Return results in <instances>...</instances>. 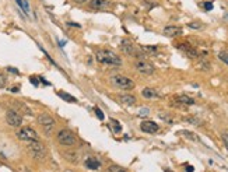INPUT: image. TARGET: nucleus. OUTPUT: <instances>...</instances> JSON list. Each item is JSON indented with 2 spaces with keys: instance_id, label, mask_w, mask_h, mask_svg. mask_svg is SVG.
I'll return each mask as SVG.
<instances>
[{
  "instance_id": "f257e3e1",
  "label": "nucleus",
  "mask_w": 228,
  "mask_h": 172,
  "mask_svg": "<svg viewBox=\"0 0 228 172\" xmlns=\"http://www.w3.org/2000/svg\"><path fill=\"white\" fill-rule=\"evenodd\" d=\"M95 59L102 64H108V66H122V59L120 56L115 53V52L109 51V49H98L95 52Z\"/></svg>"
},
{
  "instance_id": "f03ea898",
  "label": "nucleus",
  "mask_w": 228,
  "mask_h": 172,
  "mask_svg": "<svg viewBox=\"0 0 228 172\" xmlns=\"http://www.w3.org/2000/svg\"><path fill=\"white\" fill-rule=\"evenodd\" d=\"M56 139H58L59 144L66 145V147H74L77 143V137L71 130L69 129H63L56 134Z\"/></svg>"
},
{
  "instance_id": "7ed1b4c3",
  "label": "nucleus",
  "mask_w": 228,
  "mask_h": 172,
  "mask_svg": "<svg viewBox=\"0 0 228 172\" xmlns=\"http://www.w3.org/2000/svg\"><path fill=\"white\" fill-rule=\"evenodd\" d=\"M28 153H30L35 160H43V158L46 157V148L39 140L31 141L30 144H28Z\"/></svg>"
},
{
  "instance_id": "20e7f679",
  "label": "nucleus",
  "mask_w": 228,
  "mask_h": 172,
  "mask_svg": "<svg viewBox=\"0 0 228 172\" xmlns=\"http://www.w3.org/2000/svg\"><path fill=\"white\" fill-rule=\"evenodd\" d=\"M38 122H39L41 127L43 129L46 136H51L52 133H53V129H55V119L52 118L49 113H41L38 116Z\"/></svg>"
},
{
  "instance_id": "39448f33",
  "label": "nucleus",
  "mask_w": 228,
  "mask_h": 172,
  "mask_svg": "<svg viewBox=\"0 0 228 172\" xmlns=\"http://www.w3.org/2000/svg\"><path fill=\"white\" fill-rule=\"evenodd\" d=\"M15 136L18 137L20 140H22V141H27V143L37 141V140H39V136H38V133L35 132L32 127H21V129L17 130Z\"/></svg>"
},
{
  "instance_id": "423d86ee",
  "label": "nucleus",
  "mask_w": 228,
  "mask_h": 172,
  "mask_svg": "<svg viewBox=\"0 0 228 172\" xmlns=\"http://www.w3.org/2000/svg\"><path fill=\"white\" fill-rule=\"evenodd\" d=\"M112 83L115 87L120 88V90H133L134 88V81L126 76L122 74H116L112 77Z\"/></svg>"
},
{
  "instance_id": "0eeeda50",
  "label": "nucleus",
  "mask_w": 228,
  "mask_h": 172,
  "mask_svg": "<svg viewBox=\"0 0 228 172\" xmlns=\"http://www.w3.org/2000/svg\"><path fill=\"white\" fill-rule=\"evenodd\" d=\"M6 122L11 127H20L22 125V116L15 109H10L6 113Z\"/></svg>"
},
{
  "instance_id": "6e6552de",
  "label": "nucleus",
  "mask_w": 228,
  "mask_h": 172,
  "mask_svg": "<svg viewBox=\"0 0 228 172\" xmlns=\"http://www.w3.org/2000/svg\"><path fill=\"white\" fill-rule=\"evenodd\" d=\"M88 6L95 11H107L112 7V3L109 0H90Z\"/></svg>"
},
{
  "instance_id": "1a4fd4ad",
  "label": "nucleus",
  "mask_w": 228,
  "mask_h": 172,
  "mask_svg": "<svg viewBox=\"0 0 228 172\" xmlns=\"http://www.w3.org/2000/svg\"><path fill=\"white\" fill-rule=\"evenodd\" d=\"M134 67H136V70L139 73H141V74H147V76H150V74H153V73L155 72V69H154V66H153L151 63H149L147 60H137L136 62V64H134Z\"/></svg>"
},
{
  "instance_id": "9d476101",
  "label": "nucleus",
  "mask_w": 228,
  "mask_h": 172,
  "mask_svg": "<svg viewBox=\"0 0 228 172\" xmlns=\"http://www.w3.org/2000/svg\"><path fill=\"white\" fill-rule=\"evenodd\" d=\"M120 49L122 52L128 56H136L137 55V51H136V46L134 43L132 42L130 39H122L120 41Z\"/></svg>"
},
{
  "instance_id": "9b49d317",
  "label": "nucleus",
  "mask_w": 228,
  "mask_h": 172,
  "mask_svg": "<svg viewBox=\"0 0 228 172\" xmlns=\"http://www.w3.org/2000/svg\"><path fill=\"white\" fill-rule=\"evenodd\" d=\"M178 49L182 51L183 53H185L188 57H190V59H196V57H199L197 49H195L192 45H189V43H178Z\"/></svg>"
},
{
  "instance_id": "f8f14e48",
  "label": "nucleus",
  "mask_w": 228,
  "mask_h": 172,
  "mask_svg": "<svg viewBox=\"0 0 228 172\" xmlns=\"http://www.w3.org/2000/svg\"><path fill=\"white\" fill-rule=\"evenodd\" d=\"M140 129L143 130V132L146 133H150V134H153V133H157L160 130V126L155 122L153 121H144L140 123Z\"/></svg>"
},
{
  "instance_id": "ddd939ff",
  "label": "nucleus",
  "mask_w": 228,
  "mask_h": 172,
  "mask_svg": "<svg viewBox=\"0 0 228 172\" xmlns=\"http://www.w3.org/2000/svg\"><path fill=\"white\" fill-rule=\"evenodd\" d=\"M182 28L181 27H177V25H168V27L164 28L162 34L165 36H178V35H182Z\"/></svg>"
},
{
  "instance_id": "4468645a",
  "label": "nucleus",
  "mask_w": 228,
  "mask_h": 172,
  "mask_svg": "<svg viewBox=\"0 0 228 172\" xmlns=\"http://www.w3.org/2000/svg\"><path fill=\"white\" fill-rule=\"evenodd\" d=\"M175 101H177L179 105H195V100L188 97V95H178V97L175 98Z\"/></svg>"
},
{
  "instance_id": "2eb2a0df",
  "label": "nucleus",
  "mask_w": 228,
  "mask_h": 172,
  "mask_svg": "<svg viewBox=\"0 0 228 172\" xmlns=\"http://www.w3.org/2000/svg\"><path fill=\"white\" fill-rule=\"evenodd\" d=\"M119 100H120V102L125 104V105H134V104L137 102L136 97H134V95H129V94H126V95H120Z\"/></svg>"
},
{
  "instance_id": "dca6fc26",
  "label": "nucleus",
  "mask_w": 228,
  "mask_h": 172,
  "mask_svg": "<svg viewBox=\"0 0 228 172\" xmlns=\"http://www.w3.org/2000/svg\"><path fill=\"white\" fill-rule=\"evenodd\" d=\"M141 95H143L144 98H157V97H160L158 91L154 90V88H144V90L141 91Z\"/></svg>"
},
{
  "instance_id": "f3484780",
  "label": "nucleus",
  "mask_w": 228,
  "mask_h": 172,
  "mask_svg": "<svg viewBox=\"0 0 228 172\" xmlns=\"http://www.w3.org/2000/svg\"><path fill=\"white\" fill-rule=\"evenodd\" d=\"M58 95L62 98V100H64L66 102H70V104H76L77 102V100L74 97H71L70 94H67V92H63V91H58Z\"/></svg>"
},
{
  "instance_id": "a211bd4d",
  "label": "nucleus",
  "mask_w": 228,
  "mask_h": 172,
  "mask_svg": "<svg viewBox=\"0 0 228 172\" xmlns=\"http://www.w3.org/2000/svg\"><path fill=\"white\" fill-rule=\"evenodd\" d=\"M84 164H85V166L90 168V169H98V168H100V162H98L95 158H91V157L87 158Z\"/></svg>"
},
{
  "instance_id": "6ab92c4d",
  "label": "nucleus",
  "mask_w": 228,
  "mask_h": 172,
  "mask_svg": "<svg viewBox=\"0 0 228 172\" xmlns=\"http://www.w3.org/2000/svg\"><path fill=\"white\" fill-rule=\"evenodd\" d=\"M179 134H182V136H185L186 139H190V140H193V141H197V140H199V137L196 136L195 133L188 132V130H182V132H179Z\"/></svg>"
},
{
  "instance_id": "aec40b11",
  "label": "nucleus",
  "mask_w": 228,
  "mask_h": 172,
  "mask_svg": "<svg viewBox=\"0 0 228 172\" xmlns=\"http://www.w3.org/2000/svg\"><path fill=\"white\" fill-rule=\"evenodd\" d=\"M218 57H220V60H222L225 64H228V52L227 51H222L218 53Z\"/></svg>"
},
{
  "instance_id": "412c9836",
  "label": "nucleus",
  "mask_w": 228,
  "mask_h": 172,
  "mask_svg": "<svg viewBox=\"0 0 228 172\" xmlns=\"http://www.w3.org/2000/svg\"><path fill=\"white\" fill-rule=\"evenodd\" d=\"M7 84V76L0 72V88H4Z\"/></svg>"
},
{
  "instance_id": "4be33fe9",
  "label": "nucleus",
  "mask_w": 228,
  "mask_h": 172,
  "mask_svg": "<svg viewBox=\"0 0 228 172\" xmlns=\"http://www.w3.org/2000/svg\"><path fill=\"white\" fill-rule=\"evenodd\" d=\"M64 155H66V158L69 161H74L76 162L79 158H77V153H64Z\"/></svg>"
},
{
  "instance_id": "5701e85b",
  "label": "nucleus",
  "mask_w": 228,
  "mask_h": 172,
  "mask_svg": "<svg viewBox=\"0 0 228 172\" xmlns=\"http://www.w3.org/2000/svg\"><path fill=\"white\" fill-rule=\"evenodd\" d=\"M199 69L200 70H209L210 69V63L209 62H200V63H199Z\"/></svg>"
},
{
  "instance_id": "b1692460",
  "label": "nucleus",
  "mask_w": 228,
  "mask_h": 172,
  "mask_svg": "<svg viewBox=\"0 0 228 172\" xmlns=\"http://www.w3.org/2000/svg\"><path fill=\"white\" fill-rule=\"evenodd\" d=\"M94 112H95V115H97V118L100 119V121H104V118H105V116H104L102 111H101L100 108H95V109H94Z\"/></svg>"
},
{
  "instance_id": "393cba45",
  "label": "nucleus",
  "mask_w": 228,
  "mask_h": 172,
  "mask_svg": "<svg viewBox=\"0 0 228 172\" xmlns=\"http://www.w3.org/2000/svg\"><path fill=\"white\" fill-rule=\"evenodd\" d=\"M109 171H111V172H126L125 169L120 168V166H118V165H112V166L109 168Z\"/></svg>"
},
{
  "instance_id": "a878e982",
  "label": "nucleus",
  "mask_w": 228,
  "mask_h": 172,
  "mask_svg": "<svg viewBox=\"0 0 228 172\" xmlns=\"http://www.w3.org/2000/svg\"><path fill=\"white\" fill-rule=\"evenodd\" d=\"M185 121L186 122H190L192 125H200V121H199V119H196V118H185Z\"/></svg>"
},
{
  "instance_id": "bb28decb",
  "label": "nucleus",
  "mask_w": 228,
  "mask_h": 172,
  "mask_svg": "<svg viewBox=\"0 0 228 172\" xmlns=\"http://www.w3.org/2000/svg\"><path fill=\"white\" fill-rule=\"evenodd\" d=\"M112 123H113V126H115V132H116V133L120 132L122 127H120V125H119V122H118V121H115V119H112Z\"/></svg>"
},
{
  "instance_id": "cd10ccee",
  "label": "nucleus",
  "mask_w": 228,
  "mask_h": 172,
  "mask_svg": "<svg viewBox=\"0 0 228 172\" xmlns=\"http://www.w3.org/2000/svg\"><path fill=\"white\" fill-rule=\"evenodd\" d=\"M149 113H150V109L149 108H143V109H140L139 116H147Z\"/></svg>"
},
{
  "instance_id": "c85d7f7f",
  "label": "nucleus",
  "mask_w": 228,
  "mask_h": 172,
  "mask_svg": "<svg viewBox=\"0 0 228 172\" xmlns=\"http://www.w3.org/2000/svg\"><path fill=\"white\" fill-rule=\"evenodd\" d=\"M143 51H146V52H155L157 51V46H143Z\"/></svg>"
},
{
  "instance_id": "c756f323",
  "label": "nucleus",
  "mask_w": 228,
  "mask_h": 172,
  "mask_svg": "<svg viewBox=\"0 0 228 172\" xmlns=\"http://www.w3.org/2000/svg\"><path fill=\"white\" fill-rule=\"evenodd\" d=\"M160 118H161V119H164V121H167L168 123H171V122H172V121H171V118H169V116H167V115H164V113H160Z\"/></svg>"
},
{
  "instance_id": "7c9ffc66",
  "label": "nucleus",
  "mask_w": 228,
  "mask_h": 172,
  "mask_svg": "<svg viewBox=\"0 0 228 172\" xmlns=\"http://www.w3.org/2000/svg\"><path fill=\"white\" fill-rule=\"evenodd\" d=\"M30 81L32 83L35 87H38V80H37V77H34V76H32V77H30Z\"/></svg>"
},
{
  "instance_id": "2f4dec72",
  "label": "nucleus",
  "mask_w": 228,
  "mask_h": 172,
  "mask_svg": "<svg viewBox=\"0 0 228 172\" xmlns=\"http://www.w3.org/2000/svg\"><path fill=\"white\" fill-rule=\"evenodd\" d=\"M204 9H206L207 11H209V10H211V9H213V3H209V2H207V3H204Z\"/></svg>"
},
{
  "instance_id": "473e14b6",
  "label": "nucleus",
  "mask_w": 228,
  "mask_h": 172,
  "mask_svg": "<svg viewBox=\"0 0 228 172\" xmlns=\"http://www.w3.org/2000/svg\"><path fill=\"white\" fill-rule=\"evenodd\" d=\"M222 139H224V143H225V147H227V150H228V133H225L224 136H222Z\"/></svg>"
},
{
  "instance_id": "72a5a7b5",
  "label": "nucleus",
  "mask_w": 228,
  "mask_h": 172,
  "mask_svg": "<svg viewBox=\"0 0 228 172\" xmlns=\"http://www.w3.org/2000/svg\"><path fill=\"white\" fill-rule=\"evenodd\" d=\"M7 70H9V72H11V73H14V74H18V70L17 69H13V67H7Z\"/></svg>"
},
{
  "instance_id": "f704fd0d",
  "label": "nucleus",
  "mask_w": 228,
  "mask_h": 172,
  "mask_svg": "<svg viewBox=\"0 0 228 172\" xmlns=\"http://www.w3.org/2000/svg\"><path fill=\"white\" fill-rule=\"evenodd\" d=\"M15 2H17V4H18L22 10H24V2H22V0H15Z\"/></svg>"
},
{
  "instance_id": "c9c22d12",
  "label": "nucleus",
  "mask_w": 228,
  "mask_h": 172,
  "mask_svg": "<svg viewBox=\"0 0 228 172\" xmlns=\"http://www.w3.org/2000/svg\"><path fill=\"white\" fill-rule=\"evenodd\" d=\"M189 27H192V28H202V25L200 24H193V23H190V24H189Z\"/></svg>"
},
{
  "instance_id": "e433bc0d",
  "label": "nucleus",
  "mask_w": 228,
  "mask_h": 172,
  "mask_svg": "<svg viewBox=\"0 0 228 172\" xmlns=\"http://www.w3.org/2000/svg\"><path fill=\"white\" fill-rule=\"evenodd\" d=\"M74 3H77V4H83V3H85L87 0H73Z\"/></svg>"
},
{
  "instance_id": "4c0bfd02",
  "label": "nucleus",
  "mask_w": 228,
  "mask_h": 172,
  "mask_svg": "<svg viewBox=\"0 0 228 172\" xmlns=\"http://www.w3.org/2000/svg\"><path fill=\"white\" fill-rule=\"evenodd\" d=\"M10 91H11V92H18V91H20V88H18V87H13Z\"/></svg>"
},
{
  "instance_id": "58836bf2",
  "label": "nucleus",
  "mask_w": 228,
  "mask_h": 172,
  "mask_svg": "<svg viewBox=\"0 0 228 172\" xmlns=\"http://www.w3.org/2000/svg\"><path fill=\"white\" fill-rule=\"evenodd\" d=\"M186 171H188V172H193V166H192V165H188V168H186Z\"/></svg>"
},
{
  "instance_id": "ea45409f",
  "label": "nucleus",
  "mask_w": 228,
  "mask_h": 172,
  "mask_svg": "<svg viewBox=\"0 0 228 172\" xmlns=\"http://www.w3.org/2000/svg\"><path fill=\"white\" fill-rule=\"evenodd\" d=\"M165 172H172V171H171V169H165Z\"/></svg>"
},
{
  "instance_id": "a19ab883",
  "label": "nucleus",
  "mask_w": 228,
  "mask_h": 172,
  "mask_svg": "<svg viewBox=\"0 0 228 172\" xmlns=\"http://www.w3.org/2000/svg\"><path fill=\"white\" fill-rule=\"evenodd\" d=\"M225 18H227V20H228V14H227V15H225Z\"/></svg>"
}]
</instances>
